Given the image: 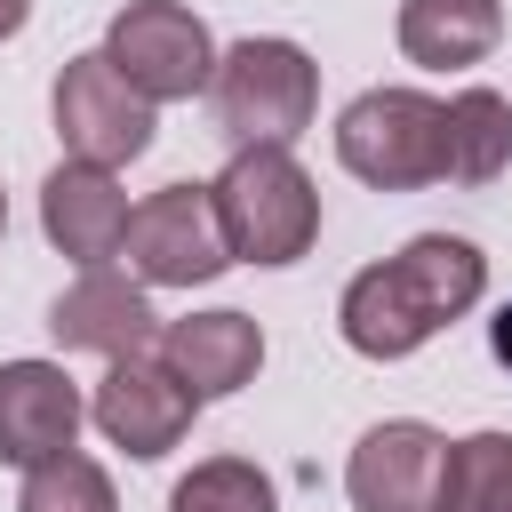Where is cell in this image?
Returning <instances> with one entry per match:
<instances>
[{
    "label": "cell",
    "mask_w": 512,
    "mask_h": 512,
    "mask_svg": "<svg viewBox=\"0 0 512 512\" xmlns=\"http://www.w3.org/2000/svg\"><path fill=\"white\" fill-rule=\"evenodd\" d=\"M480 296H488V256L472 240H456V232H416L400 256L368 264L344 288L336 328H344V344L360 360H408L448 320H464Z\"/></svg>",
    "instance_id": "obj_1"
},
{
    "label": "cell",
    "mask_w": 512,
    "mask_h": 512,
    "mask_svg": "<svg viewBox=\"0 0 512 512\" xmlns=\"http://www.w3.org/2000/svg\"><path fill=\"white\" fill-rule=\"evenodd\" d=\"M232 264H296L320 240V192L288 144H240L208 184Z\"/></svg>",
    "instance_id": "obj_2"
},
{
    "label": "cell",
    "mask_w": 512,
    "mask_h": 512,
    "mask_svg": "<svg viewBox=\"0 0 512 512\" xmlns=\"http://www.w3.org/2000/svg\"><path fill=\"white\" fill-rule=\"evenodd\" d=\"M336 160L376 192H416L448 176V104L424 88H368L336 120Z\"/></svg>",
    "instance_id": "obj_3"
},
{
    "label": "cell",
    "mask_w": 512,
    "mask_h": 512,
    "mask_svg": "<svg viewBox=\"0 0 512 512\" xmlns=\"http://www.w3.org/2000/svg\"><path fill=\"white\" fill-rule=\"evenodd\" d=\"M208 96L232 144H296L320 112V64L296 40H232L208 72Z\"/></svg>",
    "instance_id": "obj_4"
},
{
    "label": "cell",
    "mask_w": 512,
    "mask_h": 512,
    "mask_svg": "<svg viewBox=\"0 0 512 512\" xmlns=\"http://www.w3.org/2000/svg\"><path fill=\"white\" fill-rule=\"evenodd\" d=\"M104 56L144 104H176V96L208 88V72H216V40L184 0H128L104 32Z\"/></svg>",
    "instance_id": "obj_5"
},
{
    "label": "cell",
    "mask_w": 512,
    "mask_h": 512,
    "mask_svg": "<svg viewBox=\"0 0 512 512\" xmlns=\"http://www.w3.org/2000/svg\"><path fill=\"white\" fill-rule=\"evenodd\" d=\"M120 256H128V272L144 288H200V280H216L232 264V248H224L208 184H160L152 200H136Z\"/></svg>",
    "instance_id": "obj_6"
},
{
    "label": "cell",
    "mask_w": 512,
    "mask_h": 512,
    "mask_svg": "<svg viewBox=\"0 0 512 512\" xmlns=\"http://www.w3.org/2000/svg\"><path fill=\"white\" fill-rule=\"evenodd\" d=\"M448 432L416 424V416H392V424H368L352 464H344V488L360 512H448Z\"/></svg>",
    "instance_id": "obj_7"
},
{
    "label": "cell",
    "mask_w": 512,
    "mask_h": 512,
    "mask_svg": "<svg viewBox=\"0 0 512 512\" xmlns=\"http://www.w3.org/2000/svg\"><path fill=\"white\" fill-rule=\"evenodd\" d=\"M56 136H64L72 160L120 168V160H136L152 144V104L112 72L104 48H88V56H72L56 72Z\"/></svg>",
    "instance_id": "obj_8"
},
{
    "label": "cell",
    "mask_w": 512,
    "mask_h": 512,
    "mask_svg": "<svg viewBox=\"0 0 512 512\" xmlns=\"http://www.w3.org/2000/svg\"><path fill=\"white\" fill-rule=\"evenodd\" d=\"M88 416H96V432H104L112 448H128V456H144V464H152V456H168V448L192 432L200 392H192L168 360L128 352V360H112V368H104V384H96Z\"/></svg>",
    "instance_id": "obj_9"
},
{
    "label": "cell",
    "mask_w": 512,
    "mask_h": 512,
    "mask_svg": "<svg viewBox=\"0 0 512 512\" xmlns=\"http://www.w3.org/2000/svg\"><path fill=\"white\" fill-rule=\"evenodd\" d=\"M48 336L64 344V352H96V360H128V352H144L152 336H160V312H152V296H144V280H128V272H104V264H88L56 304H48Z\"/></svg>",
    "instance_id": "obj_10"
},
{
    "label": "cell",
    "mask_w": 512,
    "mask_h": 512,
    "mask_svg": "<svg viewBox=\"0 0 512 512\" xmlns=\"http://www.w3.org/2000/svg\"><path fill=\"white\" fill-rule=\"evenodd\" d=\"M80 384L56 368V360H8L0 368V464H48L80 440Z\"/></svg>",
    "instance_id": "obj_11"
},
{
    "label": "cell",
    "mask_w": 512,
    "mask_h": 512,
    "mask_svg": "<svg viewBox=\"0 0 512 512\" xmlns=\"http://www.w3.org/2000/svg\"><path fill=\"white\" fill-rule=\"evenodd\" d=\"M40 232H48L80 272L104 264V256H120V240H128V192H120V176L96 168V160H64V168L40 184Z\"/></svg>",
    "instance_id": "obj_12"
},
{
    "label": "cell",
    "mask_w": 512,
    "mask_h": 512,
    "mask_svg": "<svg viewBox=\"0 0 512 512\" xmlns=\"http://www.w3.org/2000/svg\"><path fill=\"white\" fill-rule=\"evenodd\" d=\"M160 360L200 392V400H224L240 384H256L264 368V328L248 312H192V320H168L160 328Z\"/></svg>",
    "instance_id": "obj_13"
},
{
    "label": "cell",
    "mask_w": 512,
    "mask_h": 512,
    "mask_svg": "<svg viewBox=\"0 0 512 512\" xmlns=\"http://www.w3.org/2000/svg\"><path fill=\"white\" fill-rule=\"evenodd\" d=\"M504 40L496 0H400V56L424 72H464Z\"/></svg>",
    "instance_id": "obj_14"
},
{
    "label": "cell",
    "mask_w": 512,
    "mask_h": 512,
    "mask_svg": "<svg viewBox=\"0 0 512 512\" xmlns=\"http://www.w3.org/2000/svg\"><path fill=\"white\" fill-rule=\"evenodd\" d=\"M512 168V104L496 88L448 96V184H496Z\"/></svg>",
    "instance_id": "obj_15"
},
{
    "label": "cell",
    "mask_w": 512,
    "mask_h": 512,
    "mask_svg": "<svg viewBox=\"0 0 512 512\" xmlns=\"http://www.w3.org/2000/svg\"><path fill=\"white\" fill-rule=\"evenodd\" d=\"M16 512H120L112 496V472L80 448L48 456V464H24V488H16Z\"/></svg>",
    "instance_id": "obj_16"
},
{
    "label": "cell",
    "mask_w": 512,
    "mask_h": 512,
    "mask_svg": "<svg viewBox=\"0 0 512 512\" xmlns=\"http://www.w3.org/2000/svg\"><path fill=\"white\" fill-rule=\"evenodd\" d=\"M448 512H512V432H472L448 448Z\"/></svg>",
    "instance_id": "obj_17"
},
{
    "label": "cell",
    "mask_w": 512,
    "mask_h": 512,
    "mask_svg": "<svg viewBox=\"0 0 512 512\" xmlns=\"http://www.w3.org/2000/svg\"><path fill=\"white\" fill-rule=\"evenodd\" d=\"M168 512H272V480L248 456H208L176 480Z\"/></svg>",
    "instance_id": "obj_18"
},
{
    "label": "cell",
    "mask_w": 512,
    "mask_h": 512,
    "mask_svg": "<svg viewBox=\"0 0 512 512\" xmlns=\"http://www.w3.org/2000/svg\"><path fill=\"white\" fill-rule=\"evenodd\" d=\"M488 352H496V360H504V376H512V304L488 320Z\"/></svg>",
    "instance_id": "obj_19"
},
{
    "label": "cell",
    "mask_w": 512,
    "mask_h": 512,
    "mask_svg": "<svg viewBox=\"0 0 512 512\" xmlns=\"http://www.w3.org/2000/svg\"><path fill=\"white\" fill-rule=\"evenodd\" d=\"M24 16H32V0H0V40H16V32H24Z\"/></svg>",
    "instance_id": "obj_20"
},
{
    "label": "cell",
    "mask_w": 512,
    "mask_h": 512,
    "mask_svg": "<svg viewBox=\"0 0 512 512\" xmlns=\"http://www.w3.org/2000/svg\"><path fill=\"white\" fill-rule=\"evenodd\" d=\"M0 232H8V192H0Z\"/></svg>",
    "instance_id": "obj_21"
}]
</instances>
